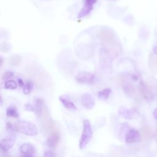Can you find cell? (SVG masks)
I'll list each match as a JSON object with an SVG mask.
<instances>
[{
    "mask_svg": "<svg viewBox=\"0 0 157 157\" xmlns=\"http://www.w3.org/2000/svg\"><path fill=\"white\" fill-rule=\"evenodd\" d=\"M25 108L26 110L27 111H30V112H34L35 111V107L31 104H26L25 105Z\"/></svg>",
    "mask_w": 157,
    "mask_h": 157,
    "instance_id": "603a6c76",
    "label": "cell"
},
{
    "mask_svg": "<svg viewBox=\"0 0 157 157\" xmlns=\"http://www.w3.org/2000/svg\"><path fill=\"white\" fill-rule=\"evenodd\" d=\"M44 102L40 99H37L35 101V111L34 112L37 115H40L42 111V107H43Z\"/></svg>",
    "mask_w": 157,
    "mask_h": 157,
    "instance_id": "2e32d148",
    "label": "cell"
},
{
    "mask_svg": "<svg viewBox=\"0 0 157 157\" xmlns=\"http://www.w3.org/2000/svg\"><path fill=\"white\" fill-rule=\"evenodd\" d=\"M20 152L23 155H33L35 151V148L33 145L29 143L23 144L19 148Z\"/></svg>",
    "mask_w": 157,
    "mask_h": 157,
    "instance_id": "8fae6325",
    "label": "cell"
},
{
    "mask_svg": "<svg viewBox=\"0 0 157 157\" xmlns=\"http://www.w3.org/2000/svg\"><path fill=\"white\" fill-rule=\"evenodd\" d=\"M17 88V83L13 80H9L5 82L4 88L9 90H15Z\"/></svg>",
    "mask_w": 157,
    "mask_h": 157,
    "instance_id": "e0dca14e",
    "label": "cell"
},
{
    "mask_svg": "<svg viewBox=\"0 0 157 157\" xmlns=\"http://www.w3.org/2000/svg\"><path fill=\"white\" fill-rule=\"evenodd\" d=\"M18 85L20 87H23L25 85V83L23 81V80L21 78H18Z\"/></svg>",
    "mask_w": 157,
    "mask_h": 157,
    "instance_id": "cb8c5ba5",
    "label": "cell"
},
{
    "mask_svg": "<svg viewBox=\"0 0 157 157\" xmlns=\"http://www.w3.org/2000/svg\"><path fill=\"white\" fill-rule=\"evenodd\" d=\"M153 114V117H155V118L157 120V108L156 109H155Z\"/></svg>",
    "mask_w": 157,
    "mask_h": 157,
    "instance_id": "484cf974",
    "label": "cell"
},
{
    "mask_svg": "<svg viewBox=\"0 0 157 157\" xmlns=\"http://www.w3.org/2000/svg\"><path fill=\"white\" fill-rule=\"evenodd\" d=\"M6 128L8 130H12L13 128V126L10 123H7L6 124Z\"/></svg>",
    "mask_w": 157,
    "mask_h": 157,
    "instance_id": "d4e9b609",
    "label": "cell"
},
{
    "mask_svg": "<svg viewBox=\"0 0 157 157\" xmlns=\"http://www.w3.org/2000/svg\"><path fill=\"white\" fill-rule=\"evenodd\" d=\"M20 56H18V55H13L12 56L10 59V64L12 65H14V66H16L19 63H20Z\"/></svg>",
    "mask_w": 157,
    "mask_h": 157,
    "instance_id": "44dd1931",
    "label": "cell"
},
{
    "mask_svg": "<svg viewBox=\"0 0 157 157\" xmlns=\"http://www.w3.org/2000/svg\"><path fill=\"white\" fill-rule=\"evenodd\" d=\"M13 74H14V73L12 71H7L2 74V77H1V80L2 81L9 80V79L13 75Z\"/></svg>",
    "mask_w": 157,
    "mask_h": 157,
    "instance_id": "ffe728a7",
    "label": "cell"
},
{
    "mask_svg": "<svg viewBox=\"0 0 157 157\" xmlns=\"http://www.w3.org/2000/svg\"><path fill=\"white\" fill-rule=\"evenodd\" d=\"M139 90L142 96L145 100L151 101L153 99L154 94L153 88L143 80L139 82Z\"/></svg>",
    "mask_w": 157,
    "mask_h": 157,
    "instance_id": "277c9868",
    "label": "cell"
},
{
    "mask_svg": "<svg viewBox=\"0 0 157 157\" xmlns=\"http://www.w3.org/2000/svg\"><path fill=\"white\" fill-rule=\"evenodd\" d=\"M96 0H84V5L78 13L77 18H81L88 15L93 9V6Z\"/></svg>",
    "mask_w": 157,
    "mask_h": 157,
    "instance_id": "52a82bcc",
    "label": "cell"
},
{
    "mask_svg": "<svg viewBox=\"0 0 157 157\" xmlns=\"http://www.w3.org/2000/svg\"><path fill=\"white\" fill-rule=\"evenodd\" d=\"M16 136L13 134H10L2 139L0 142L1 149L4 151H6L12 148L16 142Z\"/></svg>",
    "mask_w": 157,
    "mask_h": 157,
    "instance_id": "5b68a950",
    "label": "cell"
},
{
    "mask_svg": "<svg viewBox=\"0 0 157 157\" xmlns=\"http://www.w3.org/2000/svg\"><path fill=\"white\" fill-rule=\"evenodd\" d=\"M149 65L155 68H157V58L150 53L149 55Z\"/></svg>",
    "mask_w": 157,
    "mask_h": 157,
    "instance_id": "d6986e66",
    "label": "cell"
},
{
    "mask_svg": "<svg viewBox=\"0 0 157 157\" xmlns=\"http://www.w3.org/2000/svg\"><path fill=\"white\" fill-rule=\"evenodd\" d=\"M43 157H55V154L51 150H46L44 153Z\"/></svg>",
    "mask_w": 157,
    "mask_h": 157,
    "instance_id": "7402d4cb",
    "label": "cell"
},
{
    "mask_svg": "<svg viewBox=\"0 0 157 157\" xmlns=\"http://www.w3.org/2000/svg\"><path fill=\"white\" fill-rule=\"evenodd\" d=\"M93 136L91 124L90 120L85 119L83 122L82 132L79 140V147L83 150L85 148L86 145L90 142Z\"/></svg>",
    "mask_w": 157,
    "mask_h": 157,
    "instance_id": "7a4b0ae2",
    "label": "cell"
},
{
    "mask_svg": "<svg viewBox=\"0 0 157 157\" xmlns=\"http://www.w3.org/2000/svg\"><path fill=\"white\" fill-rule=\"evenodd\" d=\"M59 100L67 110L71 111H75L77 110L76 105L72 101L68 100L65 97L61 96L59 97Z\"/></svg>",
    "mask_w": 157,
    "mask_h": 157,
    "instance_id": "7c38bea8",
    "label": "cell"
},
{
    "mask_svg": "<svg viewBox=\"0 0 157 157\" xmlns=\"http://www.w3.org/2000/svg\"><path fill=\"white\" fill-rule=\"evenodd\" d=\"M75 80L77 82L83 84H93L96 80V76L91 72L82 71L75 75Z\"/></svg>",
    "mask_w": 157,
    "mask_h": 157,
    "instance_id": "3957f363",
    "label": "cell"
},
{
    "mask_svg": "<svg viewBox=\"0 0 157 157\" xmlns=\"http://www.w3.org/2000/svg\"><path fill=\"white\" fill-rule=\"evenodd\" d=\"M153 53H154L155 55H157V46L153 47Z\"/></svg>",
    "mask_w": 157,
    "mask_h": 157,
    "instance_id": "83f0119b",
    "label": "cell"
},
{
    "mask_svg": "<svg viewBox=\"0 0 157 157\" xmlns=\"http://www.w3.org/2000/svg\"><path fill=\"white\" fill-rule=\"evenodd\" d=\"M142 135L144 138L149 140L153 137V132L149 127L145 126L142 129Z\"/></svg>",
    "mask_w": 157,
    "mask_h": 157,
    "instance_id": "5bb4252c",
    "label": "cell"
},
{
    "mask_svg": "<svg viewBox=\"0 0 157 157\" xmlns=\"http://www.w3.org/2000/svg\"><path fill=\"white\" fill-rule=\"evenodd\" d=\"M59 141V136L57 133H53L51 134L47 140V144L48 147L51 148H55Z\"/></svg>",
    "mask_w": 157,
    "mask_h": 157,
    "instance_id": "30bf717a",
    "label": "cell"
},
{
    "mask_svg": "<svg viewBox=\"0 0 157 157\" xmlns=\"http://www.w3.org/2000/svg\"><path fill=\"white\" fill-rule=\"evenodd\" d=\"M119 115L126 119H134L138 115V112L134 109H128L125 107H121L118 110Z\"/></svg>",
    "mask_w": 157,
    "mask_h": 157,
    "instance_id": "ba28073f",
    "label": "cell"
},
{
    "mask_svg": "<svg viewBox=\"0 0 157 157\" xmlns=\"http://www.w3.org/2000/svg\"><path fill=\"white\" fill-rule=\"evenodd\" d=\"M140 140L141 137L139 131L134 128L129 129L125 135V142L126 144L139 142Z\"/></svg>",
    "mask_w": 157,
    "mask_h": 157,
    "instance_id": "8992f818",
    "label": "cell"
},
{
    "mask_svg": "<svg viewBox=\"0 0 157 157\" xmlns=\"http://www.w3.org/2000/svg\"><path fill=\"white\" fill-rule=\"evenodd\" d=\"M23 92L25 94H29L33 88V84L32 83V82L31 81H27L25 83L24 86L23 87Z\"/></svg>",
    "mask_w": 157,
    "mask_h": 157,
    "instance_id": "ac0fdd59",
    "label": "cell"
},
{
    "mask_svg": "<svg viewBox=\"0 0 157 157\" xmlns=\"http://www.w3.org/2000/svg\"><path fill=\"white\" fill-rule=\"evenodd\" d=\"M20 157H33L32 155H21Z\"/></svg>",
    "mask_w": 157,
    "mask_h": 157,
    "instance_id": "4316f807",
    "label": "cell"
},
{
    "mask_svg": "<svg viewBox=\"0 0 157 157\" xmlns=\"http://www.w3.org/2000/svg\"><path fill=\"white\" fill-rule=\"evenodd\" d=\"M13 126L16 131L26 136H34L38 133L36 126L34 123L26 120L17 121Z\"/></svg>",
    "mask_w": 157,
    "mask_h": 157,
    "instance_id": "6da1fadb",
    "label": "cell"
},
{
    "mask_svg": "<svg viewBox=\"0 0 157 157\" xmlns=\"http://www.w3.org/2000/svg\"><path fill=\"white\" fill-rule=\"evenodd\" d=\"M156 139H157V128H156Z\"/></svg>",
    "mask_w": 157,
    "mask_h": 157,
    "instance_id": "f1b7e54d",
    "label": "cell"
},
{
    "mask_svg": "<svg viewBox=\"0 0 157 157\" xmlns=\"http://www.w3.org/2000/svg\"><path fill=\"white\" fill-rule=\"evenodd\" d=\"M6 115L9 117L17 118L18 117L19 114L17 109L14 106H9L6 110Z\"/></svg>",
    "mask_w": 157,
    "mask_h": 157,
    "instance_id": "9a60e30c",
    "label": "cell"
},
{
    "mask_svg": "<svg viewBox=\"0 0 157 157\" xmlns=\"http://www.w3.org/2000/svg\"><path fill=\"white\" fill-rule=\"evenodd\" d=\"M81 102L86 109H91L95 105V101L93 96L90 93L83 94L80 98Z\"/></svg>",
    "mask_w": 157,
    "mask_h": 157,
    "instance_id": "9c48e42d",
    "label": "cell"
},
{
    "mask_svg": "<svg viewBox=\"0 0 157 157\" xmlns=\"http://www.w3.org/2000/svg\"><path fill=\"white\" fill-rule=\"evenodd\" d=\"M111 93L112 90L110 88H105L98 93V96L100 99L102 101H106L109 98Z\"/></svg>",
    "mask_w": 157,
    "mask_h": 157,
    "instance_id": "4fadbf2b",
    "label": "cell"
}]
</instances>
